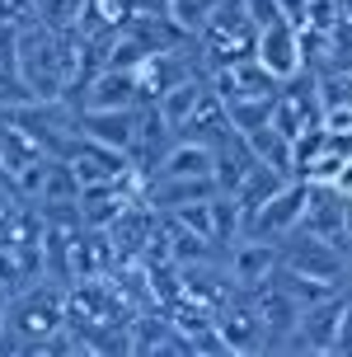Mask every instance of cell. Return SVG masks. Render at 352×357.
<instances>
[{
  "mask_svg": "<svg viewBox=\"0 0 352 357\" xmlns=\"http://www.w3.org/2000/svg\"><path fill=\"white\" fill-rule=\"evenodd\" d=\"M66 315H70V301L52 282H24L15 291V305H10V329L24 334V348H38L43 339L66 329Z\"/></svg>",
  "mask_w": 352,
  "mask_h": 357,
  "instance_id": "cell-1",
  "label": "cell"
},
{
  "mask_svg": "<svg viewBox=\"0 0 352 357\" xmlns=\"http://www.w3.org/2000/svg\"><path fill=\"white\" fill-rule=\"evenodd\" d=\"M254 61L263 66L277 85H291L305 71V33L286 15L263 19V29L254 33Z\"/></svg>",
  "mask_w": 352,
  "mask_h": 357,
  "instance_id": "cell-2",
  "label": "cell"
},
{
  "mask_svg": "<svg viewBox=\"0 0 352 357\" xmlns=\"http://www.w3.org/2000/svg\"><path fill=\"white\" fill-rule=\"evenodd\" d=\"M277 268H291V273H305V278H319V282H343V273H348V259L338 254L334 240H319L315 231H296L286 235V250L277 254Z\"/></svg>",
  "mask_w": 352,
  "mask_h": 357,
  "instance_id": "cell-3",
  "label": "cell"
},
{
  "mask_svg": "<svg viewBox=\"0 0 352 357\" xmlns=\"http://www.w3.org/2000/svg\"><path fill=\"white\" fill-rule=\"evenodd\" d=\"M305 197H310V183H305V178H286L277 193L245 221V235H259V240H286V235L300 226V216H305Z\"/></svg>",
  "mask_w": 352,
  "mask_h": 357,
  "instance_id": "cell-4",
  "label": "cell"
},
{
  "mask_svg": "<svg viewBox=\"0 0 352 357\" xmlns=\"http://www.w3.org/2000/svg\"><path fill=\"white\" fill-rule=\"evenodd\" d=\"M141 118L137 108H85L80 113V132H85L89 142H99V146H113V151H137L141 142Z\"/></svg>",
  "mask_w": 352,
  "mask_h": 357,
  "instance_id": "cell-5",
  "label": "cell"
},
{
  "mask_svg": "<svg viewBox=\"0 0 352 357\" xmlns=\"http://www.w3.org/2000/svg\"><path fill=\"white\" fill-rule=\"evenodd\" d=\"M305 231H315L319 240H334L343 245L348 240V193H338L334 183H310V197H305V216H300Z\"/></svg>",
  "mask_w": 352,
  "mask_h": 357,
  "instance_id": "cell-6",
  "label": "cell"
},
{
  "mask_svg": "<svg viewBox=\"0 0 352 357\" xmlns=\"http://www.w3.org/2000/svg\"><path fill=\"white\" fill-rule=\"evenodd\" d=\"M216 334H221V343H226V353H254V348H263L268 324H263V315H259L254 296L221 305V315H216Z\"/></svg>",
  "mask_w": 352,
  "mask_h": 357,
  "instance_id": "cell-7",
  "label": "cell"
},
{
  "mask_svg": "<svg viewBox=\"0 0 352 357\" xmlns=\"http://www.w3.org/2000/svg\"><path fill=\"white\" fill-rule=\"evenodd\" d=\"M146 99L137 66H104L85 85V108H137Z\"/></svg>",
  "mask_w": 352,
  "mask_h": 357,
  "instance_id": "cell-8",
  "label": "cell"
},
{
  "mask_svg": "<svg viewBox=\"0 0 352 357\" xmlns=\"http://www.w3.org/2000/svg\"><path fill=\"white\" fill-rule=\"evenodd\" d=\"M277 273V250H273V240H259V235H245L235 254H230V282L235 287H263L268 278Z\"/></svg>",
  "mask_w": 352,
  "mask_h": 357,
  "instance_id": "cell-9",
  "label": "cell"
},
{
  "mask_svg": "<svg viewBox=\"0 0 352 357\" xmlns=\"http://www.w3.org/2000/svg\"><path fill=\"white\" fill-rule=\"evenodd\" d=\"M286 178H296V174H282V169H273V165H263V160H254V165H249V174L240 178V183H235V202H240L245 221H249L254 212H259V207H263V202H268L273 193H277Z\"/></svg>",
  "mask_w": 352,
  "mask_h": 357,
  "instance_id": "cell-10",
  "label": "cell"
},
{
  "mask_svg": "<svg viewBox=\"0 0 352 357\" xmlns=\"http://www.w3.org/2000/svg\"><path fill=\"white\" fill-rule=\"evenodd\" d=\"M202 94H207V89H202V80H193V75H188V80H178L174 89H164V94L155 99L160 118L169 123V132H174V137L188 127V118H193L197 104H202Z\"/></svg>",
  "mask_w": 352,
  "mask_h": 357,
  "instance_id": "cell-11",
  "label": "cell"
},
{
  "mask_svg": "<svg viewBox=\"0 0 352 357\" xmlns=\"http://www.w3.org/2000/svg\"><path fill=\"white\" fill-rule=\"evenodd\" d=\"M15 221H19V207H15V193H0V240L15 231Z\"/></svg>",
  "mask_w": 352,
  "mask_h": 357,
  "instance_id": "cell-12",
  "label": "cell"
},
{
  "mask_svg": "<svg viewBox=\"0 0 352 357\" xmlns=\"http://www.w3.org/2000/svg\"><path fill=\"white\" fill-rule=\"evenodd\" d=\"M334 353H352V301L343 305V320H338V339H334Z\"/></svg>",
  "mask_w": 352,
  "mask_h": 357,
  "instance_id": "cell-13",
  "label": "cell"
},
{
  "mask_svg": "<svg viewBox=\"0 0 352 357\" xmlns=\"http://www.w3.org/2000/svg\"><path fill=\"white\" fill-rule=\"evenodd\" d=\"M10 305H15V291L0 282V343H5V334H10Z\"/></svg>",
  "mask_w": 352,
  "mask_h": 357,
  "instance_id": "cell-14",
  "label": "cell"
},
{
  "mask_svg": "<svg viewBox=\"0 0 352 357\" xmlns=\"http://www.w3.org/2000/svg\"><path fill=\"white\" fill-rule=\"evenodd\" d=\"M348 240H352V193H348Z\"/></svg>",
  "mask_w": 352,
  "mask_h": 357,
  "instance_id": "cell-15",
  "label": "cell"
}]
</instances>
